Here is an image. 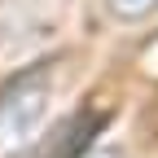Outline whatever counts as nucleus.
Segmentation results:
<instances>
[{
  "instance_id": "7ed1b4c3",
  "label": "nucleus",
  "mask_w": 158,
  "mask_h": 158,
  "mask_svg": "<svg viewBox=\"0 0 158 158\" xmlns=\"http://www.w3.org/2000/svg\"><path fill=\"white\" fill-rule=\"evenodd\" d=\"M110 9L118 22H141V18H149L158 9V0H110Z\"/></svg>"
},
{
  "instance_id": "f03ea898",
  "label": "nucleus",
  "mask_w": 158,
  "mask_h": 158,
  "mask_svg": "<svg viewBox=\"0 0 158 158\" xmlns=\"http://www.w3.org/2000/svg\"><path fill=\"white\" fill-rule=\"evenodd\" d=\"M101 127H106L101 123V110H79V114L66 118V123H57L44 141L31 149V158H84Z\"/></svg>"
},
{
  "instance_id": "f257e3e1",
  "label": "nucleus",
  "mask_w": 158,
  "mask_h": 158,
  "mask_svg": "<svg viewBox=\"0 0 158 158\" xmlns=\"http://www.w3.org/2000/svg\"><path fill=\"white\" fill-rule=\"evenodd\" d=\"M53 101V62H40L9 79L0 92V158H13L31 145Z\"/></svg>"
},
{
  "instance_id": "20e7f679",
  "label": "nucleus",
  "mask_w": 158,
  "mask_h": 158,
  "mask_svg": "<svg viewBox=\"0 0 158 158\" xmlns=\"http://www.w3.org/2000/svg\"><path fill=\"white\" fill-rule=\"evenodd\" d=\"M106 158H114V154H106Z\"/></svg>"
}]
</instances>
